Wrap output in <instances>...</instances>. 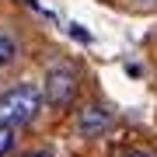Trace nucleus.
Wrapping results in <instances>:
<instances>
[{
	"instance_id": "obj_5",
	"label": "nucleus",
	"mask_w": 157,
	"mask_h": 157,
	"mask_svg": "<svg viewBox=\"0 0 157 157\" xmlns=\"http://www.w3.org/2000/svg\"><path fill=\"white\" fill-rule=\"evenodd\" d=\"M14 143H17V136H14V129H7V126H0V157H7L14 150Z\"/></svg>"
},
{
	"instance_id": "obj_2",
	"label": "nucleus",
	"mask_w": 157,
	"mask_h": 157,
	"mask_svg": "<svg viewBox=\"0 0 157 157\" xmlns=\"http://www.w3.org/2000/svg\"><path fill=\"white\" fill-rule=\"evenodd\" d=\"M77 70L70 67V63H52L49 70H45V87L42 91V105H49V108H67L73 98H77Z\"/></svg>"
},
{
	"instance_id": "obj_1",
	"label": "nucleus",
	"mask_w": 157,
	"mask_h": 157,
	"mask_svg": "<svg viewBox=\"0 0 157 157\" xmlns=\"http://www.w3.org/2000/svg\"><path fill=\"white\" fill-rule=\"evenodd\" d=\"M42 112V91L39 84H14V87H7L4 94H0V126H7V129H21V126H28L35 122Z\"/></svg>"
},
{
	"instance_id": "obj_3",
	"label": "nucleus",
	"mask_w": 157,
	"mask_h": 157,
	"mask_svg": "<svg viewBox=\"0 0 157 157\" xmlns=\"http://www.w3.org/2000/svg\"><path fill=\"white\" fill-rule=\"evenodd\" d=\"M112 122H115V108L105 105V101H91V105H84V108L77 112L80 136H101Z\"/></svg>"
},
{
	"instance_id": "obj_4",
	"label": "nucleus",
	"mask_w": 157,
	"mask_h": 157,
	"mask_svg": "<svg viewBox=\"0 0 157 157\" xmlns=\"http://www.w3.org/2000/svg\"><path fill=\"white\" fill-rule=\"evenodd\" d=\"M14 59H17V42L11 35L0 32V67H7V63H14Z\"/></svg>"
},
{
	"instance_id": "obj_7",
	"label": "nucleus",
	"mask_w": 157,
	"mask_h": 157,
	"mask_svg": "<svg viewBox=\"0 0 157 157\" xmlns=\"http://www.w3.org/2000/svg\"><path fill=\"white\" fill-rule=\"evenodd\" d=\"M122 157H154L150 150H129V154H122Z\"/></svg>"
},
{
	"instance_id": "obj_6",
	"label": "nucleus",
	"mask_w": 157,
	"mask_h": 157,
	"mask_svg": "<svg viewBox=\"0 0 157 157\" xmlns=\"http://www.w3.org/2000/svg\"><path fill=\"white\" fill-rule=\"evenodd\" d=\"M17 157H52L49 150H25V154H17Z\"/></svg>"
},
{
	"instance_id": "obj_8",
	"label": "nucleus",
	"mask_w": 157,
	"mask_h": 157,
	"mask_svg": "<svg viewBox=\"0 0 157 157\" xmlns=\"http://www.w3.org/2000/svg\"><path fill=\"white\" fill-rule=\"evenodd\" d=\"M140 4H150V0H140Z\"/></svg>"
}]
</instances>
